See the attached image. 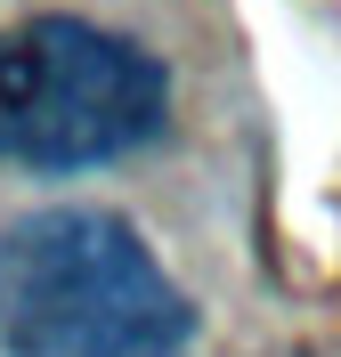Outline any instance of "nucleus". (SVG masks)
<instances>
[{"label":"nucleus","mask_w":341,"mask_h":357,"mask_svg":"<svg viewBox=\"0 0 341 357\" xmlns=\"http://www.w3.org/2000/svg\"><path fill=\"white\" fill-rule=\"evenodd\" d=\"M0 349L8 357H187L195 301L122 211L49 203L0 227Z\"/></svg>","instance_id":"f257e3e1"},{"label":"nucleus","mask_w":341,"mask_h":357,"mask_svg":"<svg viewBox=\"0 0 341 357\" xmlns=\"http://www.w3.org/2000/svg\"><path fill=\"white\" fill-rule=\"evenodd\" d=\"M171 122V73L130 33L90 17H24L0 33V162L98 171L155 146Z\"/></svg>","instance_id":"f03ea898"}]
</instances>
